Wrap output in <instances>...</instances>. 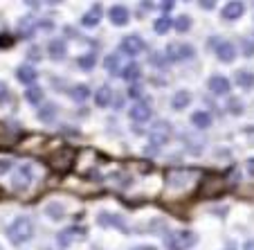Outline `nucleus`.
<instances>
[{
  "label": "nucleus",
  "mask_w": 254,
  "mask_h": 250,
  "mask_svg": "<svg viewBox=\"0 0 254 250\" xmlns=\"http://www.w3.org/2000/svg\"><path fill=\"white\" fill-rule=\"evenodd\" d=\"M7 237L14 246H20V244H27L29 239L34 237V223L29 217H16L14 221L9 223L7 228Z\"/></svg>",
  "instance_id": "obj_1"
},
{
  "label": "nucleus",
  "mask_w": 254,
  "mask_h": 250,
  "mask_svg": "<svg viewBox=\"0 0 254 250\" xmlns=\"http://www.w3.org/2000/svg\"><path fill=\"white\" fill-rule=\"evenodd\" d=\"M74 163H77V151L72 149V147H61V149L50 156V160H48L50 169L57 173H70Z\"/></svg>",
  "instance_id": "obj_2"
},
{
  "label": "nucleus",
  "mask_w": 254,
  "mask_h": 250,
  "mask_svg": "<svg viewBox=\"0 0 254 250\" xmlns=\"http://www.w3.org/2000/svg\"><path fill=\"white\" fill-rule=\"evenodd\" d=\"M198 244V235L193 230H178L167 237V250H191Z\"/></svg>",
  "instance_id": "obj_3"
},
{
  "label": "nucleus",
  "mask_w": 254,
  "mask_h": 250,
  "mask_svg": "<svg viewBox=\"0 0 254 250\" xmlns=\"http://www.w3.org/2000/svg\"><path fill=\"white\" fill-rule=\"evenodd\" d=\"M86 228L83 226H72V228H63L61 232H57V244L61 248H67V246H74L77 241L86 239Z\"/></svg>",
  "instance_id": "obj_4"
},
{
  "label": "nucleus",
  "mask_w": 254,
  "mask_h": 250,
  "mask_svg": "<svg viewBox=\"0 0 254 250\" xmlns=\"http://www.w3.org/2000/svg\"><path fill=\"white\" fill-rule=\"evenodd\" d=\"M128 115L133 122H137V124H144V122H149L151 117H153V108H151L149 99H137L133 106L128 108Z\"/></svg>",
  "instance_id": "obj_5"
},
{
  "label": "nucleus",
  "mask_w": 254,
  "mask_h": 250,
  "mask_svg": "<svg viewBox=\"0 0 254 250\" xmlns=\"http://www.w3.org/2000/svg\"><path fill=\"white\" fill-rule=\"evenodd\" d=\"M164 54H167L169 61H187V59H191L196 54V50L189 43H169Z\"/></svg>",
  "instance_id": "obj_6"
},
{
  "label": "nucleus",
  "mask_w": 254,
  "mask_h": 250,
  "mask_svg": "<svg viewBox=\"0 0 254 250\" xmlns=\"http://www.w3.org/2000/svg\"><path fill=\"white\" fill-rule=\"evenodd\" d=\"M34 173H32V165H20L18 169L14 171V178H11V185H14L16 192H23L32 185Z\"/></svg>",
  "instance_id": "obj_7"
},
{
  "label": "nucleus",
  "mask_w": 254,
  "mask_h": 250,
  "mask_svg": "<svg viewBox=\"0 0 254 250\" xmlns=\"http://www.w3.org/2000/svg\"><path fill=\"white\" fill-rule=\"evenodd\" d=\"M97 223L101 228H115L120 232H128V226H126V219L122 214H113V212H101L97 217Z\"/></svg>",
  "instance_id": "obj_8"
},
{
  "label": "nucleus",
  "mask_w": 254,
  "mask_h": 250,
  "mask_svg": "<svg viewBox=\"0 0 254 250\" xmlns=\"http://www.w3.org/2000/svg\"><path fill=\"white\" fill-rule=\"evenodd\" d=\"M122 50H124L128 57H137V54H142L144 50H146V43H144V39L137 36V34H128V36L122 39Z\"/></svg>",
  "instance_id": "obj_9"
},
{
  "label": "nucleus",
  "mask_w": 254,
  "mask_h": 250,
  "mask_svg": "<svg viewBox=\"0 0 254 250\" xmlns=\"http://www.w3.org/2000/svg\"><path fill=\"white\" fill-rule=\"evenodd\" d=\"M207 86H209L211 95L221 97V95H227V92H230L232 83H230V79H227V77H223V75H214V77H209V82H207Z\"/></svg>",
  "instance_id": "obj_10"
},
{
  "label": "nucleus",
  "mask_w": 254,
  "mask_h": 250,
  "mask_svg": "<svg viewBox=\"0 0 254 250\" xmlns=\"http://www.w3.org/2000/svg\"><path fill=\"white\" fill-rule=\"evenodd\" d=\"M36 77H39V73H36V68L29 66V63H23V66L16 68V79H18L20 83H25L27 88H32V86H34Z\"/></svg>",
  "instance_id": "obj_11"
},
{
  "label": "nucleus",
  "mask_w": 254,
  "mask_h": 250,
  "mask_svg": "<svg viewBox=\"0 0 254 250\" xmlns=\"http://www.w3.org/2000/svg\"><path fill=\"white\" fill-rule=\"evenodd\" d=\"M216 57L221 59L223 63H232L236 59V45L230 41H218V48H216Z\"/></svg>",
  "instance_id": "obj_12"
},
{
  "label": "nucleus",
  "mask_w": 254,
  "mask_h": 250,
  "mask_svg": "<svg viewBox=\"0 0 254 250\" xmlns=\"http://www.w3.org/2000/svg\"><path fill=\"white\" fill-rule=\"evenodd\" d=\"M169 131H171V126H169L167 122H160V124H155L153 133H151V145H153V147H162V145H167Z\"/></svg>",
  "instance_id": "obj_13"
},
{
  "label": "nucleus",
  "mask_w": 254,
  "mask_h": 250,
  "mask_svg": "<svg viewBox=\"0 0 254 250\" xmlns=\"http://www.w3.org/2000/svg\"><path fill=\"white\" fill-rule=\"evenodd\" d=\"M108 16H111V23L117 25V27H124V25H128V9H126L124 5H113L111 11H108Z\"/></svg>",
  "instance_id": "obj_14"
},
{
  "label": "nucleus",
  "mask_w": 254,
  "mask_h": 250,
  "mask_svg": "<svg viewBox=\"0 0 254 250\" xmlns=\"http://www.w3.org/2000/svg\"><path fill=\"white\" fill-rule=\"evenodd\" d=\"M101 16H104V11H101V5H99V2H95V5H92L90 9L83 14L81 23L86 25V27H97V25H99V20H101Z\"/></svg>",
  "instance_id": "obj_15"
},
{
  "label": "nucleus",
  "mask_w": 254,
  "mask_h": 250,
  "mask_svg": "<svg viewBox=\"0 0 254 250\" xmlns=\"http://www.w3.org/2000/svg\"><path fill=\"white\" fill-rule=\"evenodd\" d=\"M245 11V5L243 2H236V0H232V2H227L225 7H223V18L225 20H236L241 18Z\"/></svg>",
  "instance_id": "obj_16"
},
{
  "label": "nucleus",
  "mask_w": 254,
  "mask_h": 250,
  "mask_svg": "<svg viewBox=\"0 0 254 250\" xmlns=\"http://www.w3.org/2000/svg\"><path fill=\"white\" fill-rule=\"evenodd\" d=\"M234 82H236V86L239 88L250 90V88H254V73H250V70H236Z\"/></svg>",
  "instance_id": "obj_17"
},
{
  "label": "nucleus",
  "mask_w": 254,
  "mask_h": 250,
  "mask_svg": "<svg viewBox=\"0 0 254 250\" xmlns=\"http://www.w3.org/2000/svg\"><path fill=\"white\" fill-rule=\"evenodd\" d=\"M122 77H124L128 83H135L139 77H142V66H139V63H135V61L133 63H126V66L122 68Z\"/></svg>",
  "instance_id": "obj_18"
},
{
  "label": "nucleus",
  "mask_w": 254,
  "mask_h": 250,
  "mask_svg": "<svg viewBox=\"0 0 254 250\" xmlns=\"http://www.w3.org/2000/svg\"><path fill=\"white\" fill-rule=\"evenodd\" d=\"M189 104H191V92L189 90H178L176 95H173V99H171L173 111H183V108H187Z\"/></svg>",
  "instance_id": "obj_19"
},
{
  "label": "nucleus",
  "mask_w": 254,
  "mask_h": 250,
  "mask_svg": "<svg viewBox=\"0 0 254 250\" xmlns=\"http://www.w3.org/2000/svg\"><path fill=\"white\" fill-rule=\"evenodd\" d=\"M48 54L52 59H65V54H67V48H65V41H61V39H57V41H50L48 43Z\"/></svg>",
  "instance_id": "obj_20"
},
{
  "label": "nucleus",
  "mask_w": 254,
  "mask_h": 250,
  "mask_svg": "<svg viewBox=\"0 0 254 250\" xmlns=\"http://www.w3.org/2000/svg\"><path fill=\"white\" fill-rule=\"evenodd\" d=\"M104 68H106V73H111V75H122V59L117 52L108 54V57L104 59Z\"/></svg>",
  "instance_id": "obj_21"
},
{
  "label": "nucleus",
  "mask_w": 254,
  "mask_h": 250,
  "mask_svg": "<svg viewBox=\"0 0 254 250\" xmlns=\"http://www.w3.org/2000/svg\"><path fill=\"white\" fill-rule=\"evenodd\" d=\"M111 99H113V90H111V86H101V88H97V92H95V104L99 106V108H106V106H111Z\"/></svg>",
  "instance_id": "obj_22"
},
{
  "label": "nucleus",
  "mask_w": 254,
  "mask_h": 250,
  "mask_svg": "<svg viewBox=\"0 0 254 250\" xmlns=\"http://www.w3.org/2000/svg\"><path fill=\"white\" fill-rule=\"evenodd\" d=\"M211 122H214V120H211V115H209L207 111H196V113L191 115V124L196 126V129H200V131L209 129Z\"/></svg>",
  "instance_id": "obj_23"
},
{
  "label": "nucleus",
  "mask_w": 254,
  "mask_h": 250,
  "mask_svg": "<svg viewBox=\"0 0 254 250\" xmlns=\"http://www.w3.org/2000/svg\"><path fill=\"white\" fill-rule=\"evenodd\" d=\"M43 97H45V92H43V88H39V86L27 88V92H25V101L32 106H41L43 104Z\"/></svg>",
  "instance_id": "obj_24"
},
{
  "label": "nucleus",
  "mask_w": 254,
  "mask_h": 250,
  "mask_svg": "<svg viewBox=\"0 0 254 250\" xmlns=\"http://www.w3.org/2000/svg\"><path fill=\"white\" fill-rule=\"evenodd\" d=\"M39 120L45 122V124H50L52 120H57V106L54 104H41L39 106Z\"/></svg>",
  "instance_id": "obj_25"
},
{
  "label": "nucleus",
  "mask_w": 254,
  "mask_h": 250,
  "mask_svg": "<svg viewBox=\"0 0 254 250\" xmlns=\"http://www.w3.org/2000/svg\"><path fill=\"white\" fill-rule=\"evenodd\" d=\"M45 214H48L50 219H52V221H61L63 217H65V210H63V205L61 203H48V205H45Z\"/></svg>",
  "instance_id": "obj_26"
},
{
  "label": "nucleus",
  "mask_w": 254,
  "mask_h": 250,
  "mask_svg": "<svg viewBox=\"0 0 254 250\" xmlns=\"http://www.w3.org/2000/svg\"><path fill=\"white\" fill-rule=\"evenodd\" d=\"M70 97L77 101V104H83V101H88V97H90V88L83 86V83H79V86H74L70 90Z\"/></svg>",
  "instance_id": "obj_27"
},
{
  "label": "nucleus",
  "mask_w": 254,
  "mask_h": 250,
  "mask_svg": "<svg viewBox=\"0 0 254 250\" xmlns=\"http://www.w3.org/2000/svg\"><path fill=\"white\" fill-rule=\"evenodd\" d=\"M173 27V20L169 18V16H160L158 20H155L153 23V29H155V34H160V36H162V34H167L169 29Z\"/></svg>",
  "instance_id": "obj_28"
},
{
  "label": "nucleus",
  "mask_w": 254,
  "mask_h": 250,
  "mask_svg": "<svg viewBox=\"0 0 254 250\" xmlns=\"http://www.w3.org/2000/svg\"><path fill=\"white\" fill-rule=\"evenodd\" d=\"M95 63H97L95 61V54H83V57L77 59V66L81 68L83 73H90L92 68H95Z\"/></svg>",
  "instance_id": "obj_29"
},
{
  "label": "nucleus",
  "mask_w": 254,
  "mask_h": 250,
  "mask_svg": "<svg viewBox=\"0 0 254 250\" xmlns=\"http://www.w3.org/2000/svg\"><path fill=\"white\" fill-rule=\"evenodd\" d=\"M173 27H176L178 32H189V29H191V16H187V14L178 16V18L173 20Z\"/></svg>",
  "instance_id": "obj_30"
},
{
  "label": "nucleus",
  "mask_w": 254,
  "mask_h": 250,
  "mask_svg": "<svg viewBox=\"0 0 254 250\" xmlns=\"http://www.w3.org/2000/svg\"><path fill=\"white\" fill-rule=\"evenodd\" d=\"M9 99V86L5 82H0V104H5Z\"/></svg>",
  "instance_id": "obj_31"
},
{
  "label": "nucleus",
  "mask_w": 254,
  "mask_h": 250,
  "mask_svg": "<svg viewBox=\"0 0 254 250\" xmlns=\"http://www.w3.org/2000/svg\"><path fill=\"white\" fill-rule=\"evenodd\" d=\"M151 61H153V66H158V68H162L164 66V63H167L169 61V59H167V54H153V57H151Z\"/></svg>",
  "instance_id": "obj_32"
},
{
  "label": "nucleus",
  "mask_w": 254,
  "mask_h": 250,
  "mask_svg": "<svg viewBox=\"0 0 254 250\" xmlns=\"http://www.w3.org/2000/svg\"><path fill=\"white\" fill-rule=\"evenodd\" d=\"M230 113L241 115V113H243V104H239V99H230Z\"/></svg>",
  "instance_id": "obj_33"
},
{
  "label": "nucleus",
  "mask_w": 254,
  "mask_h": 250,
  "mask_svg": "<svg viewBox=\"0 0 254 250\" xmlns=\"http://www.w3.org/2000/svg\"><path fill=\"white\" fill-rule=\"evenodd\" d=\"M243 54H245V57H252V54H254V43L250 39L243 41Z\"/></svg>",
  "instance_id": "obj_34"
},
{
  "label": "nucleus",
  "mask_w": 254,
  "mask_h": 250,
  "mask_svg": "<svg viewBox=\"0 0 254 250\" xmlns=\"http://www.w3.org/2000/svg\"><path fill=\"white\" fill-rule=\"evenodd\" d=\"M198 5H200V9H207V11H211L214 9V2H209V0H202V2H198Z\"/></svg>",
  "instance_id": "obj_35"
},
{
  "label": "nucleus",
  "mask_w": 254,
  "mask_h": 250,
  "mask_svg": "<svg viewBox=\"0 0 254 250\" xmlns=\"http://www.w3.org/2000/svg\"><path fill=\"white\" fill-rule=\"evenodd\" d=\"M130 250H158V248L151 244H142V246H135V248H130Z\"/></svg>",
  "instance_id": "obj_36"
},
{
  "label": "nucleus",
  "mask_w": 254,
  "mask_h": 250,
  "mask_svg": "<svg viewBox=\"0 0 254 250\" xmlns=\"http://www.w3.org/2000/svg\"><path fill=\"white\" fill-rule=\"evenodd\" d=\"M29 59H41V50H29Z\"/></svg>",
  "instance_id": "obj_37"
},
{
  "label": "nucleus",
  "mask_w": 254,
  "mask_h": 250,
  "mask_svg": "<svg viewBox=\"0 0 254 250\" xmlns=\"http://www.w3.org/2000/svg\"><path fill=\"white\" fill-rule=\"evenodd\" d=\"M243 250H254V239H248V241H245Z\"/></svg>",
  "instance_id": "obj_38"
},
{
  "label": "nucleus",
  "mask_w": 254,
  "mask_h": 250,
  "mask_svg": "<svg viewBox=\"0 0 254 250\" xmlns=\"http://www.w3.org/2000/svg\"><path fill=\"white\" fill-rule=\"evenodd\" d=\"M171 7H173V2H171V0H169V2H162V9H164V16H167V11H169V9H171Z\"/></svg>",
  "instance_id": "obj_39"
},
{
  "label": "nucleus",
  "mask_w": 254,
  "mask_h": 250,
  "mask_svg": "<svg viewBox=\"0 0 254 250\" xmlns=\"http://www.w3.org/2000/svg\"><path fill=\"white\" fill-rule=\"evenodd\" d=\"M9 167H11V165L7 163V160H5V163H0V171H7V169H9Z\"/></svg>",
  "instance_id": "obj_40"
},
{
  "label": "nucleus",
  "mask_w": 254,
  "mask_h": 250,
  "mask_svg": "<svg viewBox=\"0 0 254 250\" xmlns=\"http://www.w3.org/2000/svg\"><path fill=\"white\" fill-rule=\"evenodd\" d=\"M225 250H236V248H234V244H227V248H225Z\"/></svg>",
  "instance_id": "obj_41"
},
{
  "label": "nucleus",
  "mask_w": 254,
  "mask_h": 250,
  "mask_svg": "<svg viewBox=\"0 0 254 250\" xmlns=\"http://www.w3.org/2000/svg\"><path fill=\"white\" fill-rule=\"evenodd\" d=\"M0 250H2V248H0Z\"/></svg>",
  "instance_id": "obj_42"
},
{
  "label": "nucleus",
  "mask_w": 254,
  "mask_h": 250,
  "mask_svg": "<svg viewBox=\"0 0 254 250\" xmlns=\"http://www.w3.org/2000/svg\"><path fill=\"white\" fill-rule=\"evenodd\" d=\"M0 194H2V192H0Z\"/></svg>",
  "instance_id": "obj_43"
}]
</instances>
